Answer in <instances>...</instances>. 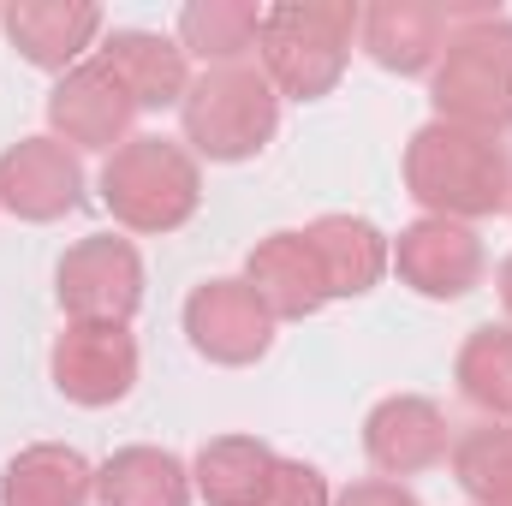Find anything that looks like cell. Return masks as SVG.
<instances>
[{
	"label": "cell",
	"instance_id": "obj_17",
	"mask_svg": "<svg viewBox=\"0 0 512 506\" xmlns=\"http://www.w3.org/2000/svg\"><path fill=\"white\" fill-rule=\"evenodd\" d=\"M310 251L322 262V280H328V298H364L376 280L387 274V239L376 221L364 215H322L304 227Z\"/></svg>",
	"mask_w": 512,
	"mask_h": 506
},
{
	"label": "cell",
	"instance_id": "obj_26",
	"mask_svg": "<svg viewBox=\"0 0 512 506\" xmlns=\"http://www.w3.org/2000/svg\"><path fill=\"white\" fill-rule=\"evenodd\" d=\"M501 304H507V316H512V256L501 262Z\"/></svg>",
	"mask_w": 512,
	"mask_h": 506
},
{
	"label": "cell",
	"instance_id": "obj_10",
	"mask_svg": "<svg viewBox=\"0 0 512 506\" xmlns=\"http://www.w3.org/2000/svg\"><path fill=\"white\" fill-rule=\"evenodd\" d=\"M78 203H84V167H78V149H66L60 137H18L0 155V209L6 215L48 227V221L72 215Z\"/></svg>",
	"mask_w": 512,
	"mask_h": 506
},
{
	"label": "cell",
	"instance_id": "obj_1",
	"mask_svg": "<svg viewBox=\"0 0 512 506\" xmlns=\"http://www.w3.org/2000/svg\"><path fill=\"white\" fill-rule=\"evenodd\" d=\"M405 191L435 221H489L512 209V149L507 137L429 120L405 143Z\"/></svg>",
	"mask_w": 512,
	"mask_h": 506
},
{
	"label": "cell",
	"instance_id": "obj_12",
	"mask_svg": "<svg viewBox=\"0 0 512 506\" xmlns=\"http://www.w3.org/2000/svg\"><path fill=\"white\" fill-rule=\"evenodd\" d=\"M364 453H370V465L382 471L387 483L417 477V471H435L453 453V423H447V411L435 399L393 393V399H382L364 417Z\"/></svg>",
	"mask_w": 512,
	"mask_h": 506
},
{
	"label": "cell",
	"instance_id": "obj_18",
	"mask_svg": "<svg viewBox=\"0 0 512 506\" xmlns=\"http://www.w3.org/2000/svg\"><path fill=\"white\" fill-rule=\"evenodd\" d=\"M96 465L78 447L36 441L0 471V506H90Z\"/></svg>",
	"mask_w": 512,
	"mask_h": 506
},
{
	"label": "cell",
	"instance_id": "obj_25",
	"mask_svg": "<svg viewBox=\"0 0 512 506\" xmlns=\"http://www.w3.org/2000/svg\"><path fill=\"white\" fill-rule=\"evenodd\" d=\"M334 506H423L405 483H387V477H370V483H352Z\"/></svg>",
	"mask_w": 512,
	"mask_h": 506
},
{
	"label": "cell",
	"instance_id": "obj_20",
	"mask_svg": "<svg viewBox=\"0 0 512 506\" xmlns=\"http://www.w3.org/2000/svg\"><path fill=\"white\" fill-rule=\"evenodd\" d=\"M280 453L256 435H215L197 465H191V489L209 506H262L268 477H274Z\"/></svg>",
	"mask_w": 512,
	"mask_h": 506
},
{
	"label": "cell",
	"instance_id": "obj_15",
	"mask_svg": "<svg viewBox=\"0 0 512 506\" xmlns=\"http://www.w3.org/2000/svg\"><path fill=\"white\" fill-rule=\"evenodd\" d=\"M245 286L262 298V310L274 322H304L328 304V280L322 262L310 251L304 233H268L251 256H245Z\"/></svg>",
	"mask_w": 512,
	"mask_h": 506
},
{
	"label": "cell",
	"instance_id": "obj_21",
	"mask_svg": "<svg viewBox=\"0 0 512 506\" xmlns=\"http://www.w3.org/2000/svg\"><path fill=\"white\" fill-rule=\"evenodd\" d=\"M262 12L256 0H191L179 6V48L197 54L203 66H245V54L262 36Z\"/></svg>",
	"mask_w": 512,
	"mask_h": 506
},
{
	"label": "cell",
	"instance_id": "obj_5",
	"mask_svg": "<svg viewBox=\"0 0 512 506\" xmlns=\"http://www.w3.org/2000/svg\"><path fill=\"white\" fill-rule=\"evenodd\" d=\"M179 126H185L191 155H203V161H251L268 149V137L280 126V90L251 60L209 66L203 78H191V90L179 102Z\"/></svg>",
	"mask_w": 512,
	"mask_h": 506
},
{
	"label": "cell",
	"instance_id": "obj_23",
	"mask_svg": "<svg viewBox=\"0 0 512 506\" xmlns=\"http://www.w3.org/2000/svg\"><path fill=\"white\" fill-rule=\"evenodd\" d=\"M453 376H459V393L477 411H489L495 423H507L512 417V328H495V322L471 328V340L459 346Z\"/></svg>",
	"mask_w": 512,
	"mask_h": 506
},
{
	"label": "cell",
	"instance_id": "obj_6",
	"mask_svg": "<svg viewBox=\"0 0 512 506\" xmlns=\"http://www.w3.org/2000/svg\"><path fill=\"white\" fill-rule=\"evenodd\" d=\"M54 298L66 310V322H108L126 328L143 304V256L131 239L114 233H90L54 268Z\"/></svg>",
	"mask_w": 512,
	"mask_h": 506
},
{
	"label": "cell",
	"instance_id": "obj_8",
	"mask_svg": "<svg viewBox=\"0 0 512 506\" xmlns=\"http://www.w3.org/2000/svg\"><path fill=\"white\" fill-rule=\"evenodd\" d=\"M48 376L84 411L120 405L137 387V340L126 328H108V322H66V334L54 340Z\"/></svg>",
	"mask_w": 512,
	"mask_h": 506
},
{
	"label": "cell",
	"instance_id": "obj_4",
	"mask_svg": "<svg viewBox=\"0 0 512 506\" xmlns=\"http://www.w3.org/2000/svg\"><path fill=\"white\" fill-rule=\"evenodd\" d=\"M102 203L126 233H179L203 203V167L173 137H131L102 167Z\"/></svg>",
	"mask_w": 512,
	"mask_h": 506
},
{
	"label": "cell",
	"instance_id": "obj_22",
	"mask_svg": "<svg viewBox=\"0 0 512 506\" xmlns=\"http://www.w3.org/2000/svg\"><path fill=\"white\" fill-rule=\"evenodd\" d=\"M447 459L471 506H512V423H483L453 435Z\"/></svg>",
	"mask_w": 512,
	"mask_h": 506
},
{
	"label": "cell",
	"instance_id": "obj_3",
	"mask_svg": "<svg viewBox=\"0 0 512 506\" xmlns=\"http://www.w3.org/2000/svg\"><path fill=\"white\" fill-rule=\"evenodd\" d=\"M364 12L352 0H280L262 12V72L280 96L292 102H322L352 60V36H358Z\"/></svg>",
	"mask_w": 512,
	"mask_h": 506
},
{
	"label": "cell",
	"instance_id": "obj_7",
	"mask_svg": "<svg viewBox=\"0 0 512 506\" xmlns=\"http://www.w3.org/2000/svg\"><path fill=\"white\" fill-rule=\"evenodd\" d=\"M185 340L197 358H209L221 370H245L256 358H268L274 316L262 310V298L245 280H203L185 298Z\"/></svg>",
	"mask_w": 512,
	"mask_h": 506
},
{
	"label": "cell",
	"instance_id": "obj_11",
	"mask_svg": "<svg viewBox=\"0 0 512 506\" xmlns=\"http://www.w3.org/2000/svg\"><path fill=\"white\" fill-rule=\"evenodd\" d=\"M131 120H137V102L102 60H78L48 90V126L66 149H120L131 143Z\"/></svg>",
	"mask_w": 512,
	"mask_h": 506
},
{
	"label": "cell",
	"instance_id": "obj_14",
	"mask_svg": "<svg viewBox=\"0 0 512 506\" xmlns=\"http://www.w3.org/2000/svg\"><path fill=\"white\" fill-rule=\"evenodd\" d=\"M364 54L399 72V78H417V72H435L447 36H453V6H435V0H382L364 12Z\"/></svg>",
	"mask_w": 512,
	"mask_h": 506
},
{
	"label": "cell",
	"instance_id": "obj_2",
	"mask_svg": "<svg viewBox=\"0 0 512 506\" xmlns=\"http://www.w3.org/2000/svg\"><path fill=\"white\" fill-rule=\"evenodd\" d=\"M435 120L483 137L512 131V18L501 6H453V36L429 72Z\"/></svg>",
	"mask_w": 512,
	"mask_h": 506
},
{
	"label": "cell",
	"instance_id": "obj_24",
	"mask_svg": "<svg viewBox=\"0 0 512 506\" xmlns=\"http://www.w3.org/2000/svg\"><path fill=\"white\" fill-rule=\"evenodd\" d=\"M262 506H334V495H328V477H322L316 465H304V459H280L274 477H268Z\"/></svg>",
	"mask_w": 512,
	"mask_h": 506
},
{
	"label": "cell",
	"instance_id": "obj_9",
	"mask_svg": "<svg viewBox=\"0 0 512 506\" xmlns=\"http://www.w3.org/2000/svg\"><path fill=\"white\" fill-rule=\"evenodd\" d=\"M387 262L399 268V280H405L417 298L453 304V298L477 292V280H483V262H489V256H483V239H477L471 227L423 215V221H411V227L387 245Z\"/></svg>",
	"mask_w": 512,
	"mask_h": 506
},
{
	"label": "cell",
	"instance_id": "obj_19",
	"mask_svg": "<svg viewBox=\"0 0 512 506\" xmlns=\"http://www.w3.org/2000/svg\"><path fill=\"white\" fill-rule=\"evenodd\" d=\"M191 465L167 447H120L96 471L102 506H191Z\"/></svg>",
	"mask_w": 512,
	"mask_h": 506
},
{
	"label": "cell",
	"instance_id": "obj_16",
	"mask_svg": "<svg viewBox=\"0 0 512 506\" xmlns=\"http://www.w3.org/2000/svg\"><path fill=\"white\" fill-rule=\"evenodd\" d=\"M102 66L126 84V96L137 108H179L185 90H191L185 48L155 36V30H114L102 42Z\"/></svg>",
	"mask_w": 512,
	"mask_h": 506
},
{
	"label": "cell",
	"instance_id": "obj_13",
	"mask_svg": "<svg viewBox=\"0 0 512 506\" xmlns=\"http://www.w3.org/2000/svg\"><path fill=\"white\" fill-rule=\"evenodd\" d=\"M0 30L36 72L66 78L78 66V54L102 36V6H90V0H18V6H0Z\"/></svg>",
	"mask_w": 512,
	"mask_h": 506
}]
</instances>
